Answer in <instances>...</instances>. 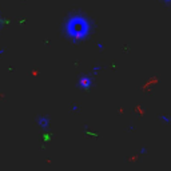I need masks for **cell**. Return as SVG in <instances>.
Listing matches in <instances>:
<instances>
[{
    "instance_id": "cell-2",
    "label": "cell",
    "mask_w": 171,
    "mask_h": 171,
    "mask_svg": "<svg viewBox=\"0 0 171 171\" xmlns=\"http://www.w3.org/2000/svg\"><path fill=\"white\" fill-rule=\"evenodd\" d=\"M100 70H102V67L96 66L91 70V72L84 73V75L79 76V79H78V82H76V88L83 90V91H90L91 88L94 87L95 76H96V73H98Z\"/></svg>"
},
{
    "instance_id": "cell-3",
    "label": "cell",
    "mask_w": 171,
    "mask_h": 171,
    "mask_svg": "<svg viewBox=\"0 0 171 171\" xmlns=\"http://www.w3.org/2000/svg\"><path fill=\"white\" fill-rule=\"evenodd\" d=\"M36 123L43 131H47V130H49V126H51V118L48 115H40L36 119Z\"/></svg>"
},
{
    "instance_id": "cell-7",
    "label": "cell",
    "mask_w": 171,
    "mask_h": 171,
    "mask_svg": "<svg viewBox=\"0 0 171 171\" xmlns=\"http://www.w3.org/2000/svg\"><path fill=\"white\" fill-rule=\"evenodd\" d=\"M0 25H1V24H0ZM0 28H1V27H0Z\"/></svg>"
},
{
    "instance_id": "cell-6",
    "label": "cell",
    "mask_w": 171,
    "mask_h": 171,
    "mask_svg": "<svg viewBox=\"0 0 171 171\" xmlns=\"http://www.w3.org/2000/svg\"><path fill=\"white\" fill-rule=\"evenodd\" d=\"M4 52H5V49H4V48H1V49H0V55H3Z\"/></svg>"
},
{
    "instance_id": "cell-1",
    "label": "cell",
    "mask_w": 171,
    "mask_h": 171,
    "mask_svg": "<svg viewBox=\"0 0 171 171\" xmlns=\"http://www.w3.org/2000/svg\"><path fill=\"white\" fill-rule=\"evenodd\" d=\"M94 28L95 24L92 19L80 11H76L70 12L68 16L64 19L62 24V32L67 40H70L73 44H78L87 40L92 35Z\"/></svg>"
},
{
    "instance_id": "cell-5",
    "label": "cell",
    "mask_w": 171,
    "mask_h": 171,
    "mask_svg": "<svg viewBox=\"0 0 171 171\" xmlns=\"http://www.w3.org/2000/svg\"><path fill=\"white\" fill-rule=\"evenodd\" d=\"M163 4H171V0H162Z\"/></svg>"
},
{
    "instance_id": "cell-4",
    "label": "cell",
    "mask_w": 171,
    "mask_h": 171,
    "mask_svg": "<svg viewBox=\"0 0 171 171\" xmlns=\"http://www.w3.org/2000/svg\"><path fill=\"white\" fill-rule=\"evenodd\" d=\"M161 120H162V122H164L166 124H170V123H171V118H168V116H166V115H162L161 116Z\"/></svg>"
}]
</instances>
